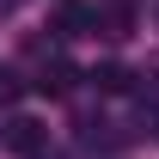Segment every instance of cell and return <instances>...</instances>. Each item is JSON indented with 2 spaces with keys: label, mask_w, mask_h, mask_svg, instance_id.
Instances as JSON below:
<instances>
[{
  "label": "cell",
  "mask_w": 159,
  "mask_h": 159,
  "mask_svg": "<svg viewBox=\"0 0 159 159\" xmlns=\"http://www.w3.org/2000/svg\"><path fill=\"white\" fill-rule=\"evenodd\" d=\"M6 147L31 159V153H43V147H49V129H43L37 116H12V122H6Z\"/></svg>",
  "instance_id": "obj_1"
},
{
  "label": "cell",
  "mask_w": 159,
  "mask_h": 159,
  "mask_svg": "<svg viewBox=\"0 0 159 159\" xmlns=\"http://www.w3.org/2000/svg\"><path fill=\"white\" fill-rule=\"evenodd\" d=\"M92 31H104V37H110V43H122V37H129V31H135V6H104Z\"/></svg>",
  "instance_id": "obj_2"
},
{
  "label": "cell",
  "mask_w": 159,
  "mask_h": 159,
  "mask_svg": "<svg viewBox=\"0 0 159 159\" xmlns=\"http://www.w3.org/2000/svg\"><path fill=\"white\" fill-rule=\"evenodd\" d=\"M98 25V12H86V6H61L55 12V37H86Z\"/></svg>",
  "instance_id": "obj_3"
},
{
  "label": "cell",
  "mask_w": 159,
  "mask_h": 159,
  "mask_svg": "<svg viewBox=\"0 0 159 159\" xmlns=\"http://www.w3.org/2000/svg\"><path fill=\"white\" fill-rule=\"evenodd\" d=\"M74 67H67V61H49V67H43V80H37V86H43V92H49V98H67V92H74Z\"/></svg>",
  "instance_id": "obj_4"
},
{
  "label": "cell",
  "mask_w": 159,
  "mask_h": 159,
  "mask_svg": "<svg viewBox=\"0 0 159 159\" xmlns=\"http://www.w3.org/2000/svg\"><path fill=\"white\" fill-rule=\"evenodd\" d=\"M92 86H98V92H129V86H135V74H129V67H116V61H104V67H92Z\"/></svg>",
  "instance_id": "obj_5"
},
{
  "label": "cell",
  "mask_w": 159,
  "mask_h": 159,
  "mask_svg": "<svg viewBox=\"0 0 159 159\" xmlns=\"http://www.w3.org/2000/svg\"><path fill=\"white\" fill-rule=\"evenodd\" d=\"M12 98H19V80H12V74H0V104H12Z\"/></svg>",
  "instance_id": "obj_6"
},
{
  "label": "cell",
  "mask_w": 159,
  "mask_h": 159,
  "mask_svg": "<svg viewBox=\"0 0 159 159\" xmlns=\"http://www.w3.org/2000/svg\"><path fill=\"white\" fill-rule=\"evenodd\" d=\"M19 6H25V0H0V19H6V12H19Z\"/></svg>",
  "instance_id": "obj_7"
},
{
  "label": "cell",
  "mask_w": 159,
  "mask_h": 159,
  "mask_svg": "<svg viewBox=\"0 0 159 159\" xmlns=\"http://www.w3.org/2000/svg\"><path fill=\"white\" fill-rule=\"evenodd\" d=\"M110 6H135V0H110Z\"/></svg>",
  "instance_id": "obj_8"
}]
</instances>
